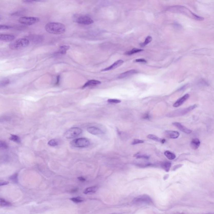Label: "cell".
<instances>
[{
    "mask_svg": "<svg viewBox=\"0 0 214 214\" xmlns=\"http://www.w3.org/2000/svg\"><path fill=\"white\" fill-rule=\"evenodd\" d=\"M73 21L75 22L82 25H90L94 21L90 17L86 15L75 14L73 16Z\"/></svg>",
    "mask_w": 214,
    "mask_h": 214,
    "instance_id": "5",
    "label": "cell"
},
{
    "mask_svg": "<svg viewBox=\"0 0 214 214\" xmlns=\"http://www.w3.org/2000/svg\"><path fill=\"white\" fill-rule=\"evenodd\" d=\"M9 179L14 183H17L18 181V173H14V174L11 176Z\"/></svg>",
    "mask_w": 214,
    "mask_h": 214,
    "instance_id": "31",
    "label": "cell"
},
{
    "mask_svg": "<svg viewBox=\"0 0 214 214\" xmlns=\"http://www.w3.org/2000/svg\"><path fill=\"white\" fill-rule=\"evenodd\" d=\"M133 203L136 205H151L153 203V200L149 195L144 194L135 197L133 200Z\"/></svg>",
    "mask_w": 214,
    "mask_h": 214,
    "instance_id": "6",
    "label": "cell"
},
{
    "mask_svg": "<svg viewBox=\"0 0 214 214\" xmlns=\"http://www.w3.org/2000/svg\"><path fill=\"white\" fill-rule=\"evenodd\" d=\"M152 38L151 37V36H147L146 38H145V42L143 43H141V44H140V46L141 47H144V46H145L146 45H147L149 43L151 42L152 41Z\"/></svg>",
    "mask_w": 214,
    "mask_h": 214,
    "instance_id": "30",
    "label": "cell"
},
{
    "mask_svg": "<svg viewBox=\"0 0 214 214\" xmlns=\"http://www.w3.org/2000/svg\"></svg>",
    "mask_w": 214,
    "mask_h": 214,
    "instance_id": "44",
    "label": "cell"
},
{
    "mask_svg": "<svg viewBox=\"0 0 214 214\" xmlns=\"http://www.w3.org/2000/svg\"><path fill=\"white\" fill-rule=\"evenodd\" d=\"M136 62H143V63H147V62L145 60L143 59H139L135 60Z\"/></svg>",
    "mask_w": 214,
    "mask_h": 214,
    "instance_id": "39",
    "label": "cell"
},
{
    "mask_svg": "<svg viewBox=\"0 0 214 214\" xmlns=\"http://www.w3.org/2000/svg\"><path fill=\"white\" fill-rule=\"evenodd\" d=\"M10 82V80L8 79H4L0 80V87H5L8 85Z\"/></svg>",
    "mask_w": 214,
    "mask_h": 214,
    "instance_id": "29",
    "label": "cell"
},
{
    "mask_svg": "<svg viewBox=\"0 0 214 214\" xmlns=\"http://www.w3.org/2000/svg\"><path fill=\"white\" fill-rule=\"evenodd\" d=\"M48 145L51 146V147H55V146L59 144V143H58V141L56 139H53L50 140L48 141Z\"/></svg>",
    "mask_w": 214,
    "mask_h": 214,
    "instance_id": "33",
    "label": "cell"
},
{
    "mask_svg": "<svg viewBox=\"0 0 214 214\" xmlns=\"http://www.w3.org/2000/svg\"><path fill=\"white\" fill-rule=\"evenodd\" d=\"M82 133L81 129L77 127L72 128L66 131L64 137L67 139H73L78 137Z\"/></svg>",
    "mask_w": 214,
    "mask_h": 214,
    "instance_id": "9",
    "label": "cell"
},
{
    "mask_svg": "<svg viewBox=\"0 0 214 214\" xmlns=\"http://www.w3.org/2000/svg\"><path fill=\"white\" fill-rule=\"evenodd\" d=\"M138 72L135 70H129L126 71L125 72L122 73L118 76V78L119 79H123L125 78L129 77L130 76L132 75L133 74H135L137 73Z\"/></svg>",
    "mask_w": 214,
    "mask_h": 214,
    "instance_id": "15",
    "label": "cell"
},
{
    "mask_svg": "<svg viewBox=\"0 0 214 214\" xmlns=\"http://www.w3.org/2000/svg\"><path fill=\"white\" fill-rule=\"evenodd\" d=\"M70 47L68 46L64 45L62 46H60L59 48V51L56 52L54 54L55 55H63L66 54V52L68 50H69Z\"/></svg>",
    "mask_w": 214,
    "mask_h": 214,
    "instance_id": "18",
    "label": "cell"
},
{
    "mask_svg": "<svg viewBox=\"0 0 214 214\" xmlns=\"http://www.w3.org/2000/svg\"><path fill=\"white\" fill-rule=\"evenodd\" d=\"M200 141L197 138L193 139L191 142V147H192L193 149L196 150L198 149L199 145H200Z\"/></svg>",
    "mask_w": 214,
    "mask_h": 214,
    "instance_id": "20",
    "label": "cell"
},
{
    "mask_svg": "<svg viewBox=\"0 0 214 214\" xmlns=\"http://www.w3.org/2000/svg\"><path fill=\"white\" fill-rule=\"evenodd\" d=\"M164 155L167 158L171 160H173L176 158V156L175 154L169 151H165Z\"/></svg>",
    "mask_w": 214,
    "mask_h": 214,
    "instance_id": "25",
    "label": "cell"
},
{
    "mask_svg": "<svg viewBox=\"0 0 214 214\" xmlns=\"http://www.w3.org/2000/svg\"><path fill=\"white\" fill-rule=\"evenodd\" d=\"M123 62H123V60H118L117 61H116L115 62H114L113 64L111 65L110 66H108V67L106 68H105V69H103V70H102L101 71L104 72V71H109V70H114V69H115V68H117L119 66L121 65L123 63Z\"/></svg>",
    "mask_w": 214,
    "mask_h": 214,
    "instance_id": "11",
    "label": "cell"
},
{
    "mask_svg": "<svg viewBox=\"0 0 214 214\" xmlns=\"http://www.w3.org/2000/svg\"><path fill=\"white\" fill-rule=\"evenodd\" d=\"M8 148V145L5 141L0 140V151L7 149Z\"/></svg>",
    "mask_w": 214,
    "mask_h": 214,
    "instance_id": "28",
    "label": "cell"
},
{
    "mask_svg": "<svg viewBox=\"0 0 214 214\" xmlns=\"http://www.w3.org/2000/svg\"><path fill=\"white\" fill-rule=\"evenodd\" d=\"M170 11L173 12L179 13L181 14H184L187 15L189 17H191L193 19H196L197 20L202 21L204 20L203 17L199 16L196 15L189 10V9L184 6H174L170 7L169 9Z\"/></svg>",
    "mask_w": 214,
    "mask_h": 214,
    "instance_id": "2",
    "label": "cell"
},
{
    "mask_svg": "<svg viewBox=\"0 0 214 214\" xmlns=\"http://www.w3.org/2000/svg\"><path fill=\"white\" fill-rule=\"evenodd\" d=\"M144 141L143 140H140L138 139H135L132 141V145H135L136 144H140V143H144Z\"/></svg>",
    "mask_w": 214,
    "mask_h": 214,
    "instance_id": "36",
    "label": "cell"
},
{
    "mask_svg": "<svg viewBox=\"0 0 214 214\" xmlns=\"http://www.w3.org/2000/svg\"><path fill=\"white\" fill-rule=\"evenodd\" d=\"M134 157H136L137 159H149V155L140 154V153H137V154L134 155Z\"/></svg>",
    "mask_w": 214,
    "mask_h": 214,
    "instance_id": "34",
    "label": "cell"
},
{
    "mask_svg": "<svg viewBox=\"0 0 214 214\" xmlns=\"http://www.w3.org/2000/svg\"><path fill=\"white\" fill-rule=\"evenodd\" d=\"M12 28L11 26H8V25H0V30H9Z\"/></svg>",
    "mask_w": 214,
    "mask_h": 214,
    "instance_id": "37",
    "label": "cell"
},
{
    "mask_svg": "<svg viewBox=\"0 0 214 214\" xmlns=\"http://www.w3.org/2000/svg\"><path fill=\"white\" fill-rule=\"evenodd\" d=\"M27 39L29 40V41L30 40L33 43H35V44L41 43V42L43 41V40L42 36L40 35H31Z\"/></svg>",
    "mask_w": 214,
    "mask_h": 214,
    "instance_id": "14",
    "label": "cell"
},
{
    "mask_svg": "<svg viewBox=\"0 0 214 214\" xmlns=\"http://www.w3.org/2000/svg\"><path fill=\"white\" fill-rule=\"evenodd\" d=\"M98 187L97 186H92L91 187H88L85 189L84 191L85 194H91L96 192L98 189Z\"/></svg>",
    "mask_w": 214,
    "mask_h": 214,
    "instance_id": "22",
    "label": "cell"
},
{
    "mask_svg": "<svg viewBox=\"0 0 214 214\" xmlns=\"http://www.w3.org/2000/svg\"><path fill=\"white\" fill-rule=\"evenodd\" d=\"M108 102L110 103H119L121 102V100L115 99H109L108 100Z\"/></svg>",
    "mask_w": 214,
    "mask_h": 214,
    "instance_id": "35",
    "label": "cell"
},
{
    "mask_svg": "<svg viewBox=\"0 0 214 214\" xmlns=\"http://www.w3.org/2000/svg\"><path fill=\"white\" fill-rule=\"evenodd\" d=\"M189 95L188 94H186L184 95V96L179 98L178 100L176 101V102L173 104V106L175 108L179 107L181 105L186 101L189 98Z\"/></svg>",
    "mask_w": 214,
    "mask_h": 214,
    "instance_id": "12",
    "label": "cell"
},
{
    "mask_svg": "<svg viewBox=\"0 0 214 214\" xmlns=\"http://www.w3.org/2000/svg\"><path fill=\"white\" fill-rule=\"evenodd\" d=\"M147 138L151 140L155 141L157 142H160L162 143H164L165 142H166V140L165 139H161L160 138L158 137L153 134H149L147 136Z\"/></svg>",
    "mask_w": 214,
    "mask_h": 214,
    "instance_id": "21",
    "label": "cell"
},
{
    "mask_svg": "<svg viewBox=\"0 0 214 214\" xmlns=\"http://www.w3.org/2000/svg\"><path fill=\"white\" fill-rule=\"evenodd\" d=\"M45 30L48 33L54 34H62L66 31V26L60 23L51 22L46 24Z\"/></svg>",
    "mask_w": 214,
    "mask_h": 214,
    "instance_id": "1",
    "label": "cell"
},
{
    "mask_svg": "<svg viewBox=\"0 0 214 214\" xmlns=\"http://www.w3.org/2000/svg\"><path fill=\"white\" fill-rule=\"evenodd\" d=\"M40 21V19L36 17L33 16H24L20 17L18 22L21 24L26 26H31L36 24Z\"/></svg>",
    "mask_w": 214,
    "mask_h": 214,
    "instance_id": "8",
    "label": "cell"
},
{
    "mask_svg": "<svg viewBox=\"0 0 214 214\" xmlns=\"http://www.w3.org/2000/svg\"><path fill=\"white\" fill-rule=\"evenodd\" d=\"M101 84V82L99 80H88V81L86 82L84 84L82 88H85L87 87H90V86H95L97 85H100Z\"/></svg>",
    "mask_w": 214,
    "mask_h": 214,
    "instance_id": "19",
    "label": "cell"
},
{
    "mask_svg": "<svg viewBox=\"0 0 214 214\" xmlns=\"http://www.w3.org/2000/svg\"></svg>",
    "mask_w": 214,
    "mask_h": 214,
    "instance_id": "42",
    "label": "cell"
},
{
    "mask_svg": "<svg viewBox=\"0 0 214 214\" xmlns=\"http://www.w3.org/2000/svg\"><path fill=\"white\" fill-rule=\"evenodd\" d=\"M15 36L14 35L5 34H0V40L5 42L12 41L15 39Z\"/></svg>",
    "mask_w": 214,
    "mask_h": 214,
    "instance_id": "16",
    "label": "cell"
},
{
    "mask_svg": "<svg viewBox=\"0 0 214 214\" xmlns=\"http://www.w3.org/2000/svg\"><path fill=\"white\" fill-rule=\"evenodd\" d=\"M87 131L89 133L94 135H99L103 133V131L101 130L94 126H91L87 128Z\"/></svg>",
    "mask_w": 214,
    "mask_h": 214,
    "instance_id": "13",
    "label": "cell"
},
{
    "mask_svg": "<svg viewBox=\"0 0 214 214\" xmlns=\"http://www.w3.org/2000/svg\"><path fill=\"white\" fill-rule=\"evenodd\" d=\"M30 41L27 38H21L13 42L10 44V47L14 50L25 48L30 44Z\"/></svg>",
    "mask_w": 214,
    "mask_h": 214,
    "instance_id": "4",
    "label": "cell"
},
{
    "mask_svg": "<svg viewBox=\"0 0 214 214\" xmlns=\"http://www.w3.org/2000/svg\"><path fill=\"white\" fill-rule=\"evenodd\" d=\"M9 139L11 141L16 142V143H20L21 142L20 138L18 136L16 135H11V137L9 138Z\"/></svg>",
    "mask_w": 214,
    "mask_h": 214,
    "instance_id": "26",
    "label": "cell"
},
{
    "mask_svg": "<svg viewBox=\"0 0 214 214\" xmlns=\"http://www.w3.org/2000/svg\"><path fill=\"white\" fill-rule=\"evenodd\" d=\"M9 184V182L8 181H6L2 180H0V187L3 186H5V185H6Z\"/></svg>",
    "mask_w": 214,
    "mask_h": 214,
    "instance_id": "38",
    "label": "cell"
},
{
    "mask_svg": "<svg viewBox=\"0 0 214 214\" xmlns=\"http://www.w3.org/2000/svg\"><path fill=\"white\" fill-rule=\"evenodd\" d=\"M143 51V50H141V49H139V48H134L132 49V50H131L130 51L126 52L125 53V54L128 55H131L134 54L135 53H138V52Z\"/></svg>",
    "mask_w": 214,
    "mask_h": 214,
    "instance_id": "27",
    "label": "cell"
},
{
    "mask_svg": "<svg viewBox=\"0 0 214 214\" xmlns=\"http://www.w3.org/2000/svg\"><path fill=\"white\" fill-rule=\"evenodd\" d=\"M197 107V105H192V106H189L188 108H182L180 109H178L176 111L170 112L167 115L168 117L173 118L179 117V116H183L189 112L191 111L194 109L196 107Z\"/></svg>",
    "mask_w": 214,
    "mask_h": 214,
    "instance_id": "3",
    "label": "cell"
},
{
    "mask_svg": "<svg viewBox=\"0 0 214 214\" xmlns=\"http://www.w3.org/2000/svg\"><path fill=\"white\" fill-rule=\"evenodd\" d=\"M171 163L169 161H164L161 163V168L167 172L169 171L170 168L171 167Z\"/></svg>",
    "mask_w": 214,
    "mask_h": 214,
    "instance_id": "23",
    "label": "cell"
},
{
    "mask_svg": "<svg viewBox=\"0 0 214 214\" xmlns=\"http://www.w3.org/2000/svg\"><path fill=\"white\" fill-rule=\"evenodd\" d=\"M71 144L72 147L77 148H85L88 147L90 142L86 138H79L72 141Z\"/></svg>",
    "mask_w": 214,
    "mask_h": 214,
    "instance_id": "7",
    "label": "cell"
},
{
    "mask_svg": "<svg viewBox=\"0 0 214 214\" xmlns=\"http://www.w3.org/2000/svg\"><path fill=\"white\" fill-rule=\"evenodd\" d=\"M0 19H1V16H0Z\"/></svg>",
    "mask_w": 214,
    "mask_h": 214,
    "instance_id": "43",
    "label": "cell"
},
{
    "mask_svg": "<svg viewBox=\"0 0 214 214\" xmlns=\"http://www.w3.org/2000/svg\"><path fill=\"white\" fill-rule=\"evenodd\" d=\"M78 179L80 180L81 181H85V178L82 177H79L78 178Z\"/></svg>",
    "mask_w": 214,
    "mask_h": 214,
    "instance_id": "41",
    "label": "cell"
},
{
    "mask_svg": "<svg viewBox=\"0 0 214 214\" xmlns=\"http://www.w3.org/2000/svg\"><path fill=\"white\" fill-rule=\"evenodd\" d=\"M165 134L167 137L171 139H177L179 136V133L177 131H166Z\"/></svg>",
    "mask_w": 214,
    "mask_h": 214,
    "instance_id": "17",
    "label": "cell"
},
{
    "mask_svg": "<svg viewBox=\"0 0 214 214\" xmlns=\"http://www.w3.org/2000/svg\"><path fill=\"white\" fill-rule=\"evenodd\" d=\"M172 124L174 126L178 128L180 131L185 133L186 134H190L192 133V130L186 128L185 126L182 125L180 123H179V122H174V123H173Z\"/></svg>",
    "mask_w": 214,
    "mask_h": 214,
    "instance_id": "10",
    "label": "cell"
},
{
    "mask_svg": "<svg viewBox=\"0 0 214 214\" xmlns=\"http://www.w3.org/2000/svg\"><path fill=\"white\" fill-rule=\"evenodd\" d=\"M0 206L2 207H11L12 206V204L5 199L0 198Z\"/></svg>",
    "mask_w": 214,
    "mask_h": 214,
    "instance_id": "24",
    "label": "cell"
},
{
    "mask_svg": "<svg viewBox=\"0 0 214 214\" xmlns=\"http://www.w3.org/2000/svg\"><path fill=\"white\" fill-rule=\"evenodd\" d=\"M70 199L72 202H74L75 203H80V202H83L84 201L83 199L82 198V197H73V198H70Z\"/></svg>",
    "mask_w": 214,
    "mask_h": 214,
    "instance_id": "32",
    "label": "cell"
},
{
    "mask_svg": "<svg viewBox=\"0 0 214 214\" xmlns=\"http://www.w3.org/2000/svg\"><path fill=\"white\" fill-rule=\"evenodd\" d=\"M23 2L25 3V4H32L35 1H30V0H25V1H23Z\"/></svg>",
    "mask_w": 214,
    "mask_h": 214,
    "instance_id": "40",
    "label": "cell"
}]
</instances>
